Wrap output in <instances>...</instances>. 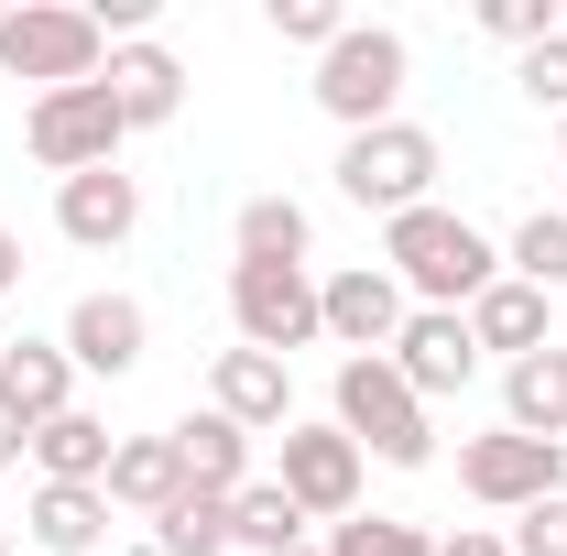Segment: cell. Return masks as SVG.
<instances>
[{
    "label": "cell",
    "instance_id": "6da1fadb",
    "mask_svg": "<svg viewBox=\"0 0 567 556\" xmlns=\"http://www.w3.org/2000/svg\"><path fill=\"white\" fill-rule=\"evenodd\" d=\"M382 274L404 284L415 306L470 317V306L502 284V251H492V240H481L458 208H404V218H382Z\"/></svg>",
    "mask_w": 567,
    "mask_h": 556
},
{
    "label": "cell",
    "instance_id": "7a4b0ae2",
    "mask_svg": "<svg viewBox=\"0 0 567 556\" xmlns=\"http://www.w3.org/2000/svg\"><path fill=\"white\" fill-rule=\"evenodd\" d=\"M328 404H339L328 425L350 436L360 459H382V470H425V459H436V415H425V393L393 371V360H339Z\"/></svg>",
    "mask_w": 567,
    "mask_h": 556
},
{
    "label": "cell",
    "instance_id": "3957f363",
    "mask_svg": "<svg viewBox=\"0 0 567 556\" xmlns=\"http://www.w3.org/2000/svg\"><path fill=\"white\" fill-rule=\"evenodd\" d=\"M99 66H110L99 11H76V0H11V11H0V76H22L33 99L87 87Z\"/></svg>",
    "mask_w": 567,
    "mask_h": 556
},
{
    "label": "cell",
    "instance_id": "277c9868",
    "mask_svg": "<svg viewBox=\"0 0 567 556\" xmlns=\"http://www.w3.org/2000/svg\"><path fill=\"white\" fill-rule=\"evenodd\" d=\"M339 197L371 218H404V208H436V175H447V153H436V132L425 121H382V132H350L339 142Z\"/></svg>",
    "mask_w": 567,
    "mask_h": 556
},
{
    "label": "cell",
    "instance_id": "5b68a950",
    "mask_svg": "<svg viewBox=\"0 0 567 556\" xmlns=\"http://www.w3.org/2000/svg\"><path fill=\"white\" fill-rule=\"evenodd\" d=\"M404 76H415L404 33H393V22H350V33L317 55V110H328L339 132H382V121H404Z\"/></svg>",
    "mask_w": 567,
    "mask_h": 556
},
{
    "label": "cell",
    "instance_id": "8992f818",
    "mask_svg": "<svg viewBox=\"0 0 567 556\" xmlns=\"http://www.w3.org/2000/svg\"><path fill=\"white\" fill-rule=\"evenodd\" d=\"M229 328H240V349L295 360L306 339H328L317 328V274L306 262H229Z\"/></svg>",
    "mask_w": 567,
    "mask_h": 556
},
{
    "label": "cell",
    "instance_id": "52a82bcc",
    "mask_svg": "<svg viewBox=\"0 0 567 556\" xmlns=\"http://www.w3.org/2000/svg\"><path fill=\"white\" fill-rule=\"evenodd\" d=\"M22 142H33V164L44 175H99V164H121V110H110V87L87 76V87H55V99H33V121H22Z\"/></svg>",
    "mask_w": 567,
    "mask_h": 556
},
{
    "label": "cell",
    "instance_id": "ba28073f",
    "mask_svg": "<svg viewBox=\"0 0 567 556\" xmlns=\"http://www.w3.org/2000/svg\"><path fill=\"white\" fill-rule=\"evenodd\" d=\"M458 491H470V502H492V513H535V502H557V491H567V447L492 425V436H470V447H458Z\"/></svg>",
    "mask_w": 567,
    "mask_h": 556
},
{
    "label": "cell",
    "instance_id": "9c48e42d",
    "mask_svg": "<svg viewBox=\"0 0 567 556\" xmlns=\"http://www.w3.org/2000/svg\"><path fill=\"white\" fill-rule=\"evenodd\" d=\"M404 317H415V295L382 274V262H339V274L317 284V328L350 349V360H393Z\"/></svg>",
    "mask_w": 567,
    "mask_h": 556
},
{
    "label": "cell",
    "instance_id": "30bf717a",
    "mask_svg": "<svg viewBox=\"0 0 567 556\" xmlns=\"http://www.w3.org/2000/svg\"><path fill=\"white\" fill-rule=\"evenodd\" d=\"M274 481L295 491V513L306 524H350L360 513V447L339 436V425H284V459H274Z\"/></svg>",
    "mask_w": 567,
    "mask_h": 556
},
{
    "label": "cell",
    "instance_id": "8fae6325",
    "mask_svg": "<svg viewBox=\"0 0 567 556\" xmlns=\"http://www.w3.org/2000/svg\"><path fill=\"white\" fill-rule=\"evenodd\" d=\"M208 415H229L240 436H284L295 425V360H274V349H218Z\"/></svg>",
    "mask_w": 567,
    "mask_h": 556
},
{
    "label": "cell",
    "instance_id": "7c38bea8",
    "mask_svg": "<svg viewBox=\"0 0 567 556\" xmlns=\"http://www.w3.org/2000/svg\"><path fill=\"white\" fill-rule=\"evenodd\" d=\"M99 87H110V110H121V132H164L175 110H186V66H175V44H110V66H99Z\"/></svg>",
    "mask_w": 567,
    "mask_h": 556
},
{
    "label": "cell",
    "instance_id": "4fadbf2b",
    "mask_svg": "<svg viewBox=\"0 0 567 556\" xmlns=\"http://www.w3.org/2000/svg\"><path fill=\"white\" fill-rule=\"evenodd\" d=\"M393 371L415 382L425 404H447V393L481 371V339H470V317H447V306H415V317H404V339H393Z\"/></svg>",
    "mask_w": 567,
    "mask_h": 556
},
{
    "label": "cell",
    "instance_id": "5bb4252c",
    "mask_svg": "<svg viewBox=\"0 0 567 556\" xmlns=\"http://www.w3.org/2000/svg\"><path fill=\"white\" fill-rule=\"evenodd\" d=\"M142 349H153L142 295H76V317H66V360H76V371L121 382V371H142Z\"/></svg>",
    "mask_w": 567,
    "mask_h": 556
},
{
    "label": "cell",
    "instance_id": "9a60e30c",
    "mask_svg": "<svg viewBox=\"0 0 567 556\" xmlns=\"http://www.w3.org/2000/svg\"><path fill=\"white\" fill-rule=\"evenodd\" d=\"M55 229H66L76 251H121L142 229V186L121 175V164H99V175H66L55 186Z\"/></svg>",
    "mask_w": 567,
    "mask_h": 556
},
{
    "label": "cell",
    "instance_id": "2e32d148",
    "mask_svg": "<svg viewBox=\"0 0 567 556\" xmlns=\"http://www.w3.org/2000/svg\"><path fill=\"white\" fill-rule=\"evenodd\" d=\"M110 513H142V524H164L175 502H186V447L175 436H121L110 447Z\"/></svg>",
    "mask_w": 567,
    "mask_h": 556
},
{
    "label": "cell",
    "instance_id": "e0dca14e",
    "mask_svg": "<svg viewBox=\"0 0 567 556\" xmlns=\"http://www.w3.org/2000/svg\"><path fill=\"white\" fill-rule=\"evenodd\" d=\"M0 404L22 425H55L76 404V360H66V339H0Z\"/></svg>",
    "mask_w": 567,
    "mask_h": 556
},
{
    "label": "cell",
    "instance_id": "ac0fdd59",
    "mask_svg": "<svg viewBox=\"0 0 567 556\" xmlns=\"http://www.w3.org/2000/svg\"><path fill=\"white\" fill-rule=\"evenodd\" d=\"M502 425H513V436L567 447V349H557V339L535 349V360H513V371H502Z\"/></svg>",
    "mask_w": 567,
    "mask_h": 556
},
{
    "label": "cell",
    "instance_id": "d6986e66",
    "mask_svg": "<svg viewBox=\"0 0 567 556\" xmlns=\"http://www.w3.org/2000/svg\"><path fill=\"white\" fill-rule=\"evenodd\" d=\"M546 317H557V295H535V284H513V274H502L492 295L470 306V339H481V349H502V371H513V360H535V349H546Z\"/></svg>",
    "mask_w": 567,
    "mask_h": 556
},
{
    "label": "cell",
    "instance_id": "ffe728a7",
    "mask_svg": "<svg viewBox=\"0 0 567 556\" xmlns=\"http://www.w3.org/2000/svg\"><path fill=\"white\" fill-rule=\"evenodd\" d=\"M22 535H33L44 556H99V546H110V491L44 481V491H33V513H22Z\"/></svg>",
    "mask_w": 567,
    "mask_h": 556
},
{
    "label": "cell",
    "instance_id": "44dd1931",
    "mask_svg": "<svg viewBox=\"0 0 567 556\" xmlns=\"http://www.w3.org/2000/svg\"><path fill=\"white\" fill-rule=\"evenodd\" d=\"M110 447H121V436L87 415V404H66L55 425H33V470L66 481V491H99V481H110Z\"/></svg>",
    "mask_w": 567,
    "mask_h": 556
},
{
    "label": "cell",
    "instance_id": "7402d4cb",
    "mask_svg": "<svg viewBox=\"0 0 567 556\" xmlns=\"http://www.w3.org/2000/svg\"><path fill=\"white\" fill-rule=\"evenodd\" d=\"M175 447H186V491H218V502L251 491V436H240L229 415H186V425H175Z\"/></svg>",
    "mask_w": 567,
    "mask_h": 556
},
{
    "label": "cell",
    "instance_id": "603a6c76",
    "mask_svg": "<svg viewBox=\"0 0 567 556\" xmlns=\"http://www.w3.org/2000/svg\"><path fill=\"white\" fill-rule=\"evenodd\" d=\"M229 251L240 262H306L317 251V218L295 208V197H251V208L229 218Z\"/></svg>",
    "mask_w": 567,
    "mask_h": 556
},
{
    "label": "cell",
    "instance_id": "cb8c5ba5",
    "mask_svg": "<svg viewBox=\"0 0 567 556\" xmlns=\"http://www.w3.org/2000/svg\"><path fill=\"white\" fill-rule=\"evenodd\" d=\"M229 546H251V556H295V546H306V513H295V491H284V481H251L240 502H229Z\"/></svg>",
    "mask_w": 567,
    "mask_h": 556
},
{
    "label": "cell",
    "instance_id": "d4e9b609",
    "mask_svg": "<svg viewBox=\"0 0 567 556\" xmlns=\"http://www.w3.org/2000/svg\"><path fill=\"white\" fill-rule=\"evenodd\" d=\"M502 274H513V284H535V295H567V218H557V208H535L524 229H513Z\"/></svg>",
    "mask_w": 567,
    "mask_h": 556
},
{
    "label": "cell",
    "instance_id": "484cf974",
    "mask_svg": "<svg viewBox=\"0 0 567 556\" xmlns=\"http://www.w3.org/2000/svg\"><path fill=\"white\" fill-rule=\"evenodd\" d=\"M328 556H436V535L404 524V513H350V524L328 535Z\"/></svg>",
    "mask_w": 567,
    "mask_h": 556
},
{
    "label": "cell",
    "instance_id": "4316f807",
    "mask_svg": "<svg viewBox=\"0 0 567 556\" xmlns=\"http://www.w3.org/2000/svg\"><path fill=\"white\" fill-rule=\"evenodd\" d=\"M164 556H229V502L218 491H186L164 513Z\"/></svg>",
    "mask_w": 567,
    "mask_h": 556
},
{
    "label": "cell",
    "instance_id": "83f0119b",
    "mask_svg": "<svg viewBox=\"0 0 567 556\" xmlns=\"http://www.w3.org/2000/svg\"><path fill=\"white\" fill-rule=\"evenodd\" d=\"M513 87H524L535 110H557V121H567V22L546 33V44H524V66H513Z\"/></svg>",
    "mask_w": 567,
    "mask_h": 556
},
{
    "label": "cell",
    "instance_id": "f1b7e54d",
    "mask_svg": "<svg viewBox=\"0 0 567 556\" xmlns=\"http://www.w3.org/2000/svg\"><path fill=\"white\" fill-rule=\"evenodd\" d=\"M262 22H274L284 44H317V55L350 33V22H339V0H262Z\"/></svg>",
    "mask_w": 567,
    "mask_h": 556
},
{
    "label": "cell",
    "instance_id": "f546056e",
    "mask_svg": "<svg viewBox=\"0 0 567 556\" xmlns=\"http://www.w3.org/2000/svg\"><path fill=\"white\" fill-rule=\"evenodd\" d=\"M481 33L524 55V44H546V33H557V11H546V0H481Z\"/></svg>",
    "mask_w": 567,
    "mask_h": 556
},
{
    "label": "cell",
    "instance_id": "4dcf8cb0",
    "mask_svg": "<svg viewBox=\"0 0 567 556\" xmlns=\"http://www.w3.org/2000/svg\"><path fill=\"white\" fill-rule=\"evenodd\" d=\"M513 556H567V491H557V502H535V513L513 524Z\"/></svg>",
    "mask_w": 567,
    "mask_h": 556
},
{
    "label": "cell",
    "instance_id": "1f68e13d",
    "mask_svg": "<svg viewBox=\"0 0 567 556\" xmlns=\"http://www.w3.org/2000/svg\"><path fill=\"white\" fill-rule=\"evenodd\" d=\"M11 459H33V425H22L11 404H0V470H11Z\"/></svg>",
    "mask_w": 567,
    "mask_h": 556
},
{
    "label": "cell",
    "instance_id": "d6a6232c",
    "mask_svg": "<svg viewBox=\"0 0 567 556\" xmlns=\"http://www.w3.org/2000/svg\"><path fill=\"white\" fill-rule=\"evenodd\" d=\"M436 556H513V546H502V535H481V524H470V535H447V546H436Z\"/></svg>",
    "mask_w": 567,
    "mask_h": 556
},
{
    "label": "cell",
    "instance_id": "836d02e7",
    "mask_svg": "<svg viewBox=\"0 0 567 556\" xmlns=\"http://www.w3.org/2000/svg\"><path fill=\"white\" fill-rule=\"evenodd\" d=\"M11 284H22V240L0 229V295H11Z\"/></svg>",
    "mask_w": 567,
    "mask_h": 556
},
{
    "label": "cell",
    "instance_id": "e575fe53",
    "mask_svg": "<svg viewBox=\"0 0 567 556\" xmlns=\"http://www.w3.org/2000/svg\"><path fill=\"white\" fill-rule=\"evenodd\" d=\"M295 556H328V546H295Z\"/></svg>",
    "mask_w": 567,
    "mask_h": 556
},
{
    "label": "cell",
    "instance_id": "d590c367",
    "mask_svg": "<svg viewBox=\"0 0 567 556\" xmlns=\"http://www.w3.org/2000/svg\"><path fill=\"white\" fill-rule=\"evenodd\" d=\"M557 153H567V121H557Z\"/></svg>",
    "mask_w": 567,
    "mask_h": 556
},
{
    "label": "cell",
    "instance_id": "8d00e7d4",
    "mask_svg": "<svg viewBox=\"0 0 567 556\" xmlns=\"http://www.w3.org/2000/svg\"><path fill=\"white\" fill-rule=\"evenodd\" d=\"M0 556H11V546H0Z\"/></svg>",
    "mask_w": 567,
    "mask_h": 556
}]
</instances>
